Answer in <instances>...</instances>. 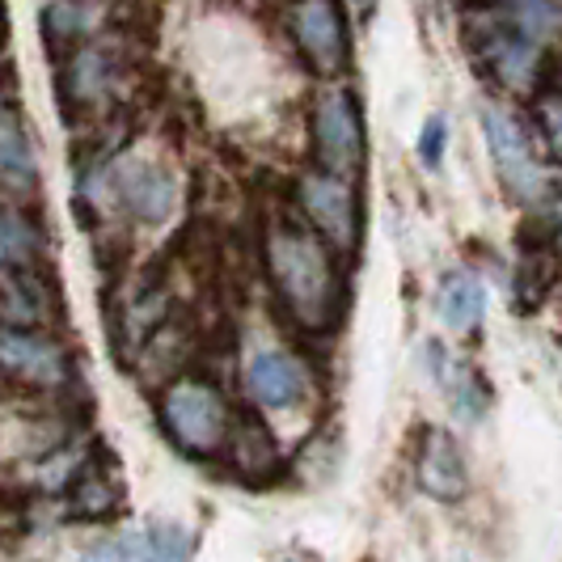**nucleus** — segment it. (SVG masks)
Wrapping results in <instances>:
<instances>
[{
	"label": "nucleus",
	"instance_id": "1",
	"mask_svg": "<svg viewBox=\"0 0 562 562\" xmlns=\"http://www.w3.org/2000/svg\"><path fill=\"white\" fill-rule=\"evenodd\" d=\"M267 280L280 296L283 313L301 330H330L342 317V276L335 250L301 221H271L262 237Z\"/></svg>",
	"mask_w": 562,
	"mask_h": 562
},
{
	"label": "nucleus",
	"instance_id": "2",
	"mask_svg": "<svg viewBox=\"0 0 562 562\" xmlns=\"http://www.w3.org/2000/svg\"><path fill=\"white\" fill-rule=\"evenodd\" d=\"M233 423L228 397L203 376H178L161 390V427L187 457H225Z\"/></svg>",
	"mask_w": 562,
	"mask_h": 562
},
{
	"label": "nucleus",
	"instance_id": "3",
	"mask_svg": "<svg viewBox=\"0 0 562 562\" xmlns=\"http://www.w3.org/2000/svg\"><path fill=\"white\" fill-rule=\"evenodd\" d=\"M313 157L317 169L356 178L364 166V114L347 89H326L313 106Z\"/></svg>",
	"mask_w": 562,
	"mask_h": 562
},
{
	"label": "nucleus",
	"instance_id": "4",
	"mask_svg": "<svg viewBox=\"0 0 562 562\" xmlns=\"http://www.w3.org/2000/svg\"><path fill=\"white\" fill-rule=\"evenodd\" d=\"M296 199H301L305 225L330 250L342 254V258L356 250V241H360V207H356L351 178H338V173H326V169H310L296 182Z\"/></svg>",
	"mask_w": 562,
	"mask_h": 562
},
{
	"label": "nucleus",
	"instance_id": "5",
	"mask_svg": "<svg viewBox=\"0 0 562 562\" xmlns=\"http://www.w3.org/2000/svg\"><path fill=\"white\" fill-rule=\"evenodd\" d=\"M470 38H474L479 64L495 81L504 85V89L529 93V89L541 81V56H546V47L520 38V34L512 26H504L495 13H491L486 22H474V26H470Z\"/></svg>",
	"mask_w": 562,
	"mask_h": 562
},
{
	"label": "nucleus",
	"instance_id": "6",
	"mask_svg": "<svg viewBox=\"0 0 562 562\" xmlns=\"http://www.w3.org/2000/svg\"><path fill=\"white\" fill-rule=\"evenodd\" d=\"M0 372L30 390H64L72 385V364L56 338L26 330V326H0Z\"/></svg>",
	"mask_w": 562,
	"mask_h": 562
},
{
	"label": "nucleus",
	"instance_id": "7",
	"mask_svg": "<svg viewBox=\"0 0 562 562\" xmlns=\"http://www.w3.org/2000/svg\"><path fill=\"white\" fill-rule=\"evenodd\" d=\"M482 132H486V148L495 157V169H499L507 191L516 199H525V203H537L546 195V169L537 166L533 144L525 136V127L507 111L486 106L482 111Z\"/></svg>",
	"mask_w": 562,
	"mask_h": 562
},
{
	"label": "nucleus",
	"instance_id": "8",
	"mask_svg": "<svg viewBox=\"0 0 562 562\" xmlns=\"http://www.w3.org/2000/svg\"><path fill=\"white\" fill-rule=\"evenodd\" d=\"M292 38L301 47V56L310 59L313 72L338 77L351 59V38L338 0H296L292 4Z\"/></svg>",
	"mask_w": 562,
	"mask_h": 562
},
{
	"label": "nucleus",
	"instance_id": "9",
	"mask_svg": "<svg viewBox=\"0 0 562 562\" xmlns=\"http://www.w3.org/2000/svg\"><path fill=\"white\" fill-rule=\"evenodd\" d=\"M98 178L111 187V199L144 225H161L173 212V178L153 161H119L114 169H98Z\"/></svg>",
	"mask_w": 562,
	"mask_h": 562
},
{
	"label": "nucleus",
	"instance_id": "10",
	"mask_svg": "<svg viewBox=\"0 0 562 562\" xmlns=\"http://www.w3.org/2000/svg\"><path fill=\"white\" fill-rule=\"evenodd\" d=\"M246 390L267 411L301 406L310 394V372L292 351H258L246 368Z\"/></svg>",
	"mask_w": 562,
	"mask_h": 562
},
{
	"label": "nucleus",
	"instance_id": "11",
	"mask_svg": "<svg viewBox=\"0 0 562 562\" xmlns=\"http://www.w3.org/2000/svg\"><path fill=\"white\" fill-rule=\"evenodd\" d=\"M64 486H68V516H77V520H106L123 507V486H119L114 461L106 452L85 457Z\"/></svg>",
	"mask_w": 562,
	"mask_h": 562
},
{
	"label": "nucleus",
	"instance_id": "12",
	"mask_svg": "<svg viewBox=\"0 0 562 562\" xmlns=\"http://www.w3.org/2000/svg\"><path fill=\"white\" fill-rule=\"evenodd\" d=\"M419 486L423 495L440 499V504H457L465 491H470V474H465V457L457 449L449 431L431 427L423 436V449H419Z\"/></svg>",
	"mask_w": 562,
	"mask_h": 562
},
{
	"label": "nucleus",
	"instance_id": "13",
	"mask_svg": "<svg viewBox=\"0 0 562 562\" xmlns=\"http://www.w3.org/2000/svg\"><path fill=\"white\" fill-rule=\"evenodd\" d=\"M427 351H431V372H436V381L445 385L452 411L470 423L482 419V415H486V406H491V385H486V376H482L470 360L445 356V347H440V342H431Z\"/></svg>",
	"mask_w": 562,
	"mask_h": 562
},
{
	"label": "nucleus",
	"instance_id": "14",
	"mask_svg": "<svg viewBox=\"0 0 562 562\" xmlns=\"http://www.w3.org/2000/svg\"><path fill=\"white\" fill-rule=\"evenodd\" d=\"M38 182V166H34V148L22 127L18 111L4 102L0 106V187L13 195H30Z\"/></svg>",
	"mask_w": 562,
	"mask_h": 562
},
{
	"label": "nucleus",
	"instance_id": "15",
	"mask_svg": "<svg viewBox=\"0 0 562 562\" xmlns=\"http://www.w3.org/2000/svg\"><path fill=\"white\" fill-rule=\"evenodd\" d=\"M225 457L246 474V479H267V474L280 465V449H276L271 431H267L258 419L233 423V436H228Z\"/></svg>",
	"mask_w": 562,
	"mask_h": 562
},
{
	"label": "nucleus",
	"instance_id": "16",
	"mask_svg": "<svg viewBox=\"0 0 562 562\" xmlns=\"http://www.w3.org/2000/svg\"><path fill=\"white\" fill-rule=\"evenodd\" d=\"M436 313H440V322H445L449 330H457V335L479 330L482 313H486V292H482V283L474 280V276H465V271L449 276V280L440 283Z\"/></svg>",
	"mask_w": 562,
	"mask_h": 562
},
{
	"label": "nucleus",
	"instance_id": "17",
	"mask_svg": "<svg viewBox=\"0 0 562 562\" xmlns=\"http://www.w3.org/2000/svg\"><path fill=\"white\" fill-rule=\"evenodd\" d=\"M114 81V59L106 56V47H81L64 68V102L89 106L98 102Z\"/></svg>",
	"mask_w": 562,
	"mask_h": 562
},
{
	"label": "nucleus",
	"instance_id": "18",
	"mask_svg": "<svg viewBox=\"0 0 562 562\" xmlns=\"http://www.w3.org/2000/svg\"><path fill=\"white\" fill-rule=\"evenodd\" d=\"M504 26H512L520 38H529L537 47H546L559 30V0H504L495 13Z\"/></svg>",
	"mask_w": 562,
	"mask_h": 562
},
{
	"label": "nucleus",
	"instance_id": "19",
	"mask_svg": "<svg viewBox=\"0 0 562 562\" xmlns=\"http://www.w3.org/2000/svg\"><path fill=\"white\" fill-rule=\"evenodd\" d=\"M34 254H38L34 225L18 212H0V262L4 267H34Z\"/></svg>",
	"mask_w": 562,
	"mask_h": 562
},
{
	"label": "nucleus",
	"instance_id": "20",
	"mask_svg": "<svg viewBox=\"0 0 562 562\" xmlns=\"http://www.w3.org/2000/svg\"><path fill=\"white\" fill-rule=\"evenodd\" d=\"M533 127L541 144L550 148V157L562 161V93H541L533 102Z\"/></svg>",
	"mask_w": 562,
	"mask_h": 562
},
{
	"label": "nucleus",
	"instance_id": "21",
	"mask_svg": "<svg viewBox=\"0 0 562 562\" xmlns=\"http://www.w3.org/2000/svg\"><path fill=\"white\" fill-rule=\"evenodd\" d=\"M148 562H191V537L182 533L178 525H157L148 533V550H144Z\"/></svg>",
	"mask_w": 562,
	"mask_h": 562
},
{
	"label": "nucleus",
	"instance_id": "22",
	"mask_svg": "<svg viewBox=\"0 0 562 562\" xmlns=\"http://www.w3.org/2000/svg\"><path fill=\"white\" fill-rule=\"evenodd\" d=\"M43 30H47V38H56V43H72L85 30V9L72 4V0L47 4V9H43Z\"/></svg>",
	"mask_w": 562,
	"mask_h": 562
},
{
	"label": "nucleus",
	"instance_id": "23",
	"mask_svg": "<svg viewBox=\"0 0 562 562\" xmlns=\"http://www.w3.org/2000/svg\"><path fill=\"white\" fill-rule=\"evenodd\" d=\"M81 562H144V541L136 533H119L85 550Z\"/></svg>",
	"mask_w": 562,
	"mask_h": 562
},
{
	"label": "nucleus",
	"instance_id": "24",
	"mask_svg": "<svg viewBox=\"0 0 562 562\" xmlns=\"http://www.w3.org/2000/svg\"><path fill=\"white\" fill-rule=\"evenodd\" d=\"M445 144H449V123H445V114H431L419 132V161L423 166L427 169L440 166V161H445Z\"/></svg>",
	"mask_w": 562,
	"mask_h": 562
},
{
	"label": "nucleus",
	"instance_id": "25",
	"mask_svg": "<svg viewBox=\"0 0 562 562\" xmlns=\"http://www.w3.org/2000/svg\"><path fill=\"white\" fill-rule=\"evenodd\" d=\"M376 4H381V0H356V9H360V22H372Z\"/></svg>",
	"mask_w": 562,
	"mask_h": 562
},
{
	"label": "nucleus",
	"instance_id": "26",
	"mask_svg": "<svg viewBox=\"0 0 562 562\" xmlns=\"http://www.w3.org/2000/svg\"><path fill=\"white\" fill-rule=\"evenodd\" d=\"M4 34H9V13H4V0H0V47H4Z\"/></svg>",
	"mask_w": 562,
	"mask_h": 562
},
{
	"label": "nucleus",
	"instance_id": "27",
	"mask_svg": "<svg viewBox=\"0 0 562 562\" xmlns=\"http://www.w3.org/2000/svg\"><path fill=\"white\" fill-rule=\"evenodd\" d=\"M559 250H562V221H559Z\"/></svg>",
	"mask_w": 562,
	"mask_h": 562
},
{
	"label": "nucleus",
	"instance_id": "28",
	"mask_svg": "<svg viewBox=\"0 0 562 562\" xmlns=\"http://www.w3.org/2000/svg\"><path fill=\"white\" fill-rule=\"evenodd\" d=\"M292 562H313V559H292Z\"/></svg>",
	"mask_w": 562,
	"mask_h": 562
}]
</instances>
